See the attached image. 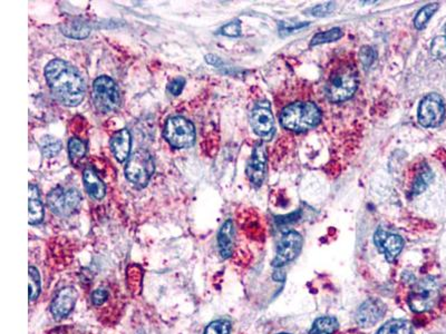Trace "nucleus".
<instances>
[{"label": "nucleus", "mask_w": 446, "mask_h": 334, "mask_svg": "<svg viewBox=\"0 0 446 334\" xmlns=\"http://www.w3.org/2000/svg\"><path fill=\"white\" fill-rule=\"evenodd\" d=\"M374 242L380 252L385 254L389 262H394L404 248V239L397 234L389 233L387 230H377L374 234Z\"/></svg>", "instance_id": "12"}, {"label": "nucleus", "mask_w": 446, "mask_h": 334, "mask_svg": "<svg viewBox=\"0 0 446 334\" xmlns=\"http://www.w3.org/2000/svg\"><path fill=\"white\" fill-rule=\"evenodd\" d=\"M377 52L373 47L371 46H364L362 47V49L360 50V63H362V66L371 67L374 61H376Z\"/></svg>", "instance_id": "30"}, {"label": "nucleus", "mask_w": 446, "mask_h": 334, "mask_svg": "<svg viewBox=\"0 0 446 334\" xmlns=\"http://www.w3.org/2000/svg\"><path fill=\"white\" fill-rule=\"evenodd\" d=\"M108 297V292L105 291V290H101V288H99V290H95L93 294H92V302H93L94 306H99L106 302Z\"/></svg>", "instance_id": "34"}, {"label": "nucleus", "mask_w": 446, "mask_h": 334, "mask_svg": "<svg viewBox=\"0 0 446 334\" xmlns=\"http://www.w3.org/2000/svg\"><path fill=\"white\" fill-rule=\"evenodd\" d=\"M81 195L76 188H56L47 196V205L58 216H70L81 204Z\"/></svg>", "instance_id": "8"}, {"label": "nucleus", "mask_w": 446, "mask_h": 334, "mask_svg": "<svg viewBox=\"0 0 446 334\" xmlns=\"http://www.w3.org/2000/svg\"><path fill=\"white\" fill-rule=\"evenodd\" d=\"M360 85V72L351 55H342L331 61L324 81V94L333 103L353 97Z\"/></svg>", "instance_id": "2"}, {"label": "nucleus", "mask_w": 446, "mask_h": 334, "mask_svg": "<svg viewBox=\"0 0 446 334\" xmlns=\"http://www.w3.org/2000/svg\"><path fill=\"white\" fill-rule=\"evenodd\" d=\"M438 9V3H429L423 8L420 9V12L416 14L414 19V26L416 29L425 28L426 25L429 23V19L432 18L433 14L436 12Z\"/></svg>", "instance_id": "26"}, {"label": "nucleus", "mask_w": 446, "mask_h": 334, "mask_svg": "<svg viewBox=\"0 0 446 334\" xmlns=\"http://www.w3.org/2000/svg\"><path fill=\"white\" fill-rule=\"evenodd\" d=\"M164 139L174 148H188L195 141V127L188 119L175 116L166 121Z\"/></svg>", "instance_id": "6"}, {"label": "nucleus", "mask_w": 446, "mask_h": 334, "mask_svg": "<svg viewBox=\"0 0 446 334\" xmlns=\"http://www.w3.org/2000/svg\"><path fill=\"white\" fill-rule=\"evenodd\" d=\"M338 321L333 317H318L310 328L309 334H333L338 328Z\"/></svg>", "instance_id": "23"}, {"label": "nucleus", "mask_w": 446, "mask_h": 334, "mask_svg": "<svg viewBox=\"0 0 446 334\" xmlns=\"http://www.w3.org/2000/svg\"><path fill=\"white\" fill-rule=\"evenodd\" d=\"M77 297L79 294L75 288L65 286L61 288L50 306V313L52 317H55L56 320H61L66 317L75 306Z\"/></svg>", "instance_id": "15"}, {"label": "nucleus", "mask_w": 446, "mask_h": 334, "mask_svg": "<svg viewBox=\"0 0 446 334\" xmlns=\"http://www.w3.org/2000/svg\"><path fill=\"white\" fill-rule=\"evenodd\" d=\"M336 8V3H327L324 5H318V6L313 7L311 9V14L316 17H324V16H327V14H331V12H333V9Z\"/></svg>", "instance_id": "32"}, {"label": "nucleus", "mask_w": 446, "mask_h": 334, "mask_svg": "<svg viewBox=\"0 0 446 334\" xmlns=\"http://www.w3.org/2000/svg\"><path fill=\"white\" fill-rule=\"evenodd\" d=\"M45 77L52 95L66 106L75 107L85 97V83L79 70L66 61L54 59L45 68Z\"/></svg>", "instance_id": "1"}, {"label": "nucleus", "mask_w": 446, "mask_h": 334, "mask_svg": "<svg viewBox=\"0 0 446 334\" xmlns=\"http://www.w3.org/2000/svg\"><path fill=\"white\" fill-rule=\"evenodd\" d=\"M93 101L97 110L103 112H114L119 108L121 97L112 78L108 76L96 78L93 84Z\"/></svg>", "instance_id": "7"}, {"label": "nucleus", "mask_w": 446, "mask_h": 334, "mask_svg": "<svg viewBox=\"0 0 446 334\" xmlns=\"http://www.w3.org/2000/svg\"><path fill=\"white\" fill-rule=\"evenodd\" d=\"M342 30L338 27L336 28L329 29L326 32H318L316 35L313 36V39L310 41V46H318L322 43H331V41H338L339 38H342Z\"/></svg>", "instance_id": "25"}, {"label": "nucleus", "mask_w": 446, "mask_h": 334, "mask_svg": "<svg viewBox=\"0 0 446 334\" xmlns=\"http://www.w3.org/2000/svg\"><path fill=\"white\" fill-rule=\"evenodd\" d=\"M29 299L34 301L37 299L38 295L41 293V277L38 273L37 268L34 266L29 268Z\"/></svg>", "instance_id": "27"}, {"label": "nucleus", "mask_w": 446, "mask_h": 334, "mask_svg": "<svg viewBox=\"0 0 446 334\" xmlns=\"http://www.w3.org/2000/svg\"><path fill=\"white\" fill-rule=\"evenodd\" d=\"M376 334H414V328L409 321L396 319L384 324Z\"/></svg>", "instance_id": "22"}, {"label": "nucleus", "mask_w": 446, "mask_h": 334, "mask_svg": "<svg viewBox=\"0 0 446 334\" xmlns=\"http://www.w3.org/2000/svg\"><path fill=\"white\" fill-rule=\"evenodd\" d=\"M186 85V79L183 77H177L170 83L168 85V92H171L172 95H180L182 92L183 87Z\"/></svg>", "instance_id": "33"}, {"label": "nucleus", "mask_w": 446, "mask_h": 334, "mask_svg": "<svg viewBox=\"0 0 446 334\" xmlns=\"http://www.w3.org/2000/svg\"><path fill=\"white\" fill-rule=\"evenodd\" d=\"M279 119L281 126L286 130L297 132H306L320 123L322 110L313 101H293L281 110Z\"/></svg>", "instance_id": "3"}, {"label": "nucleus", "mask_w": 446, "mask_h": 334, "mask_svg": "<svg viewBox=\"0 0 446 334\" xmlns=\"http://www.w3.org/2000/svg\"><path fill=\"white\" fill-rule=\"evenodd\" d=\"M279 334H289V333H279Z\"/></svg>", "instance_id": "37"}, {"label": "nucleus", "mask_w": 446, "mask_h": 334, "mask_svg": "<svg viewBox=\"0 0 446 334\" xmlns=\"http://www.w3.org/2000/svg\"><path fill=\"white\" fill-rule=\"evenodd\" d=\"M212 58H213V59H211V58H210V56L208 55L206 57V61H208V63H211V65H215V66H217V65H220L221 63L220 58H217V56H215V55H212Z\"/></svg>", "instance_id": "35"}, {"label": "nucleus", "mask_w": 446, "mask_h": 334, "mask_svg": "<svg viewBox=\"0 0 446 334\" xmlns=\"http://www.w3.org/2000/svg\"><path fill=\"white\" fill-rule=\"evenodd\" d=\"M221 34L228 37H237L241 35V23L240 21H233L231 23H226L221 28Z\"/></svg>", "instance_id": "31"}, {"label": "nucleus", "mask_w": 446, "mask_h": 334, "mask_svg": "<svg viewBox=\"0 0 446 334\" xmlns=\"http://www.w3.org/2000/svg\"><path fill=\"white\" fill-rule=\"evenodd\" d=\"M386 313V306L378 299H369L362 303L356 312V322L362 328L376 324Z\"/></svg>", "instance_id": "13"}, {"label": "nucleus", "mask_w": 446, "mask_h": 334, "mask_svg": "<svg viewBox=\"0 0 446 334\" xmlns=\"http://www.w3.org/2000/svg\"><path fill=\"white\" fill-rule=\"evenodd\" d=\"M153 173V157L148 150H137L128 157V164L125 166V176L137 188L146 186Z\"/></svg>", "instance_id": "5"}, {"label": "nucleus", "mask_w": 446, "mask_h": 334, "mask_svg": "<svg viewBox=\"0 0 446 334\" xmlns=\"http://www.w3.org/2000/svg\"><path fill=\"white\" fill-rule=\"evenodd\" d=\"M43 206L35 185H29V224L36 225L43 221Z\"/></svg>", "instance_id": "20"}, {"label": "nucleus", "mask_w": 446, "mask_h": 334, "mask_svg": "<svg viewBox=\"0 0 446 334\" xmlns=\"http://www.w3.org/2000/svg\"><path fill=\"white\" fill-rule=\"evenodd\" d=\"M433 173L427 165H422L415 174L414 181L411 185V194L413 196L423 193L432 181Z\"/></svg>", "instance_id": "21"}, {"label": "nucleus", "mask_w": 446, "mask_h": 334, "mask_svg": "<svg viewBox=\"0 0 446 334\" xmlns=\"http://www.w3.org/2000/svg\"><path fill=\"white\" fill-rule=\"evenodd\" d=\"M252 130L261 139H270L275 134V121L269 105L258 104L252 110L250 117Z\"/></svg>", "instance_id": "11"}, {"label": "nucleus", "mask_w": 446, "mask_h": 334, "mask_svg": "<svg viewBox=\"0 0 446 334\" xmlns=\"http://www.w3.org/2000/svg\"><path fill=\"white\" fill-rule=\"evenodd\" d=\"M61 147H63L61 141L54 137V136H43V139H41V153L48 159L57 155L61 152Z\"/></svg>", "instance_id": "24"}, {"label": "nucleus", "mask_w": 446, "mask_h": 334, "mask_svg": "<svg viewBox=\"0 0 446 334\" xmlns=\"http://www.w3.org/2000/svg\"><path fill=\"white\" fill-rule=\"evenodd\" d=\"M83 179H84L85 188L87 192L90 194L93 199H101L106 194V188L105 184L99 179V175L96 174L95 170L90 167H87L83 174Z\"/></svg>", "instance_id": "18"}, {"label": "nucleus", "mask_w": 446, "mask_h": 334, "mask_svg": "<svg viewBox=\"0 0 446 334\" xmlns=\"http://www.w3.org/2000/svg\"><path fill=\"white\" fill-rule=\"evenodd\" d=\"M445 116V105L443 98L438 94H429L420 101L418 117L420 124L424 127H438Z\"/></svg>", "instance_id": "9"}, {"label": "nucleus", "mask_w": 446, "mask_h": 334, "mask_svg": "<svg viewBox=\"0 0 446 334\" xmlns=\"http://www.w3.org/2000/svg\"><path fill=\"white\" fill-rule=\"evenodd\" d=\"M61 29L64 35L74 39H83L90 34V23L81 18H72L70 21H65Z\"/></svg>", "instance_id": "19"}, {"label": "nucleus", "mask_w": 446, "mask_h": 334, "mask_svg": "<svg viewBox=\"0 0 446 334\" xmlns=\"http://www.w3.org/2000/svg\"><path fill=\"white\" fill-rule=\"evenodd\" d=\"M233 244H235V228L231 219H228L223 223L217 235V245L219 252L223 259H229L233 252Z\"/></svg>", "instance_id": "16"}, {"label": "nucleus", "mask_w": 446, "mask_h": 334, "mask_svg": "<svg viewBox=\"0 0 446 334\" xmlns=\"http://www.w3.org/2000/svg\"><path fill=\"white\" fill-rule=\"evenodd\" d=\"M68 152H70V159H79L84 157L86 154V145L84 141L77 137H72L68 141Z\"/></svg>", "instance_id": "28"}, {"label": "nucleus", "mask_w": 446, "mask_h": 334, "mask_svg": "<svg viewBox=\"0 0 446 334\" xmlns=\"http://www.w3.org/2000/svg\"><path fill=\"white\" fill-rule=\"evenodd\" d=\"M444 30H445V41H446V25H445V27H444Z\"/></svg>", "instance_id": "36"}, {"label": "nucleus", "mask_w": 446, "mask_h": 334, "mask_svg": "<svg viewBox=\"0 0 446 334\" xmlns=\"http://www.w3.org/2000/svg\"><path fill=\"white\" fill-rule=\"evenodd\" d=\"M304 239L295 230H289L281 237L277 248V254L273 261V268H282L298 257L302 248Z\"/></svg>", "instance_id": "10"}, {"label": "nucleus", "mask_w": 446, "mask_h": 334, "mask_svg": "<svg viewBox=\"0 0 446 334\" xmlns=\"http://www.w3.org/2000/svg\"><path fill=\"white\" fill-rule=\"evenodd\" d=\"M110 150L119 161H124L130 157V134L128 130L123 128L114 134L110 139Z\"/></svg>", "instance_id": "17"}, {"label": "nucleus", "mask_w": 446, "mask_h": 334, "mask_svg": "<svg viewBox=\"0 0 446 334\" xmlns=\"http://www.w3.org/2000/svg\"><path fill=\"white\" fill-rule=\"evenodd\" d=\"M440 299V284L434 277L418 279L411 286L409 295V306L416 313L432 310Z\"/></svg>", "instance_id": "4"}, {"label": "nucleus", "mask_w": 446, "mask_h": 334, "mask_svg": "<svg viewBox=\"0 0 446 334\" xmlns=\"http://www.w3.org/2000/svg\"><path fill=\"white\" fill-rule=\"evenodd\" d=\"M231 323L228 320H217L210 323L203 334H230Z\"/></svg>", "instance_id": "29"}, {"label": "nucleus", "mask_w": 446, "mask_h": 334, "mask_svg": "<svg viewBox=\"0 0 446 334\" xmlns=\"http://www.w3.org/2000/svg\"><path fill=\"white\" fill-rule=\"evenodd\" d=\"M266 152L262 143L255 145L251 159L246 165V175L255 186H260L266 175Z\"/></svg>", "instance_id": "14"}]
</instances>
